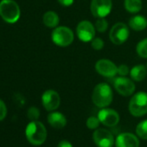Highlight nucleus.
Returning a JSON list of instances; mask_svg holds the SVG:
<instances>
[{"mask_svg":"<svg viewBox=\"0 0 147 147\" xmlns=\"http://www.w3.org/2000/svg\"><path fill=\"white\" fill-rule=\"evenodd\" d=\"M27 140L33 145L42 144L47 138V130L44 125L37 120L30 122L25 129Z\"/></svg>","mask_w":147,"mask_h":147,"instance_id":"nucleus-1","label":"nucleus"},{"mask_svg":"<svg viewBox=\"0 0 147 147\" xmlns=\"http://www.w3.org/2000/svg\"><path fill=\"white\" fill-rule=\"evenodd\" d=\"M113 94L112 88L107 83H100L95 86L92 94L94 104L100 108L108 107L113 101Z\"/></svg>","mask_w":147,"mask_h":147,"instance_id":"nucleus-2","label":"nucleus"},{"mask_svg":"<svg viewBox=\"0 0 147 147\" xmlns=\"http://www.w3.org/2000/svg\"><path fill=\"white\" fill-rule=\"evenodd\" d=\"M19 5L13 0L0 1V16L8 24H15L20 18Z\"/></svg>","mask_w":147,"mask_h":147,"instance_id":"nucleus-3","label":"nucleus"},{"mask_svg":"<svg viewBox=\"0 0 147 147\" xmlns=\"http://www.w3.org/2000/svg\"><path fill=\"white\" fill-rule=\"evenodd\" d=\"M129 111L131 115L140 117L147 113V94L138 92L135 94L129 102Z\"/></svg>","mask_w":147,"mask_h":147,"instance_id":"nucleus-4","label":"nucleus"},{"mask_svg":"<svg viewBox=\"0 0 147 147\" xmlns=\"http://www.w3.org/2000/svg\"><path fill=\"white\" fill-rule=\"evenodd\" d=\"M51 38L55 45L60 47H67L73 42L75 36L68 27L59 26L53 30Z\"/></svg>","mask_w":147,"mask_h":147,"instance_id":"nucleus-5","label":"nucleus"},{"mask_svg":"<svg viewBox=\"0 0 147 147\" xmlns=\"http://www.w3.org/2000/svg\"><path fill=\"white\" fill-rule=\"evenodd\" d=\"M130 35L129 29L124 23L115 24L109 32V38L113 44L120 45L126 42Z\"/></svg>","mask_w":147,"mask_h":147,"instance_id":"nucleus-6","label":"nucleus"},{"mask_svg":"<svg viewBox=\"0 0 147 147\" xmlns=\"http://www.w3.org/2000/svg\"><path fill=\"white\" fill-rule=\"evenodd\" d=\"M112 0H92L90 5L92 14L98 18H103L108 16L112 11Z\"/></svg>","mask_w":147,"mask_h":147,"instance_id":"nucleus-7","label":"nucleus"},{"mask_svg":"<svg viewBox=\"0 0 147 147\" xmlns=\"http://www.w3.org/2000/svg\"><path fill=\"white\" fill-rule=\"evenodd\" d=\"M95 27L88 20L81 21L76 27V34L78 38L84 42H91L95 36Z\"/></svg>","mask_w":147,"mask_h":147,"instance_id":"nucleus-8","label":"nucleus"},{"mask_svg":"<svg viewBox=\"0 0 147 147\" xmlns=\"http://www.w3.org/2000/svg\"><path fill=\"white\" fill-rule=\"evenodd\" d=\"M113 87L122 96H130L135 91V84L133 82L125 76L115 78L113 81Z\"/></svg>","mask_w":147,"mask_h":147,"instance_id":"nucleus-9","label":"nucleus"},{"mask_svg":"<svg viewBox=\"0 0 147 147\" xmlns=\"http://www.w3.org/2000/svg\"><path fill=\"white\" fill-rule=\"evenodd\" d=\"M95 70L100 76L113 78L118 74V67L112 61L107 59L99 60L95 63Z\"/></svg>","mask_w":147,"mask_h":147,"instance_id":"nucleus-10","label":"nucleus"},{"mask_svg":"<svg viewBox=\"0 0 147 147\" xmlns=\"http://www.w3.org/2000/svg\"><path fill=\"white\" fill-rule=\"evenodd\" d=\"M94 141L98 147H113L114 139L113 134L107 129H96L93 135Z\"/></svg>","mask_w":147,"mask_h":147,"instance_id":"nucleus-11","label":"nucleus"},{"mask_svg":"<svg viewBox=\"0 0 147 147\" xmlns=\"http://www.w3.org/2000/svg\"><path fill=\"white\" fill-rule=\"evenodd\" d=\"M42 103L47 111H54L57 109L61 103L58 93L55 90H46L42 95Z\"/></svg>","mask_w":147,"mask_h":147,"instance_id":"nucleus-12","label":"nucleus"},{"mask_svg":"<svg viewBox=\"0 0 147 147\" xmlns=\"http://www.w3.org/2000/svg\"><path fill=\"white\" fill-rule=\"evenodd\" d=\"M98 119L100 122L105 125L106 126H115L119 122V113L109 108H103L98 113Z\"/></svg>","mask_w":147,"mask_h":147,"instance_id":"nucleus-13","label":"nucleus"},{"mask_svg":"<svg viewBox=\"0 0 147 147\" xmlns=\"http://www.w3.org/2000/svg\"><path fill=\"white\" fill-rule=\"evenodd\" d=\"M115 145L116 147H139V141L134 134L124 132L117 137Z\"/></svg>","mask_w":147,"mask_h":147,"instance_id":"nucleus-14","label":"nucleus"},{"mask_svg":"<svg viewBox=\"0 0 147 147\" xmlns=\"http://www.w3.org/2000/svg\"><path fill=\"white\" fill-rule=\"evenodd\" d=\"M48 122L52 127L55 129H61L66 125L67 119L62 113L59 112H53L48 115Z\"/></svg>","mask_w":147,"mask_h":147,"instance_id":"nucleus-15","label":"nucleus"},{"mask_svg":"<svg viewBox=\"0 0 147 147\" xmlns=\"http://www.w3.org/2000/svg\"><path fill=\"white\" fill-rule=\"evenodd\" d=\"M129 26L135 31L144 30L147 27V19L140 15L133 16L129 20Z\"/></svg>","mask_w":147,"mask_h":147,"instance_id":"nucleus-16","label":"nucleus"},{"mask_svg":"<svg viewBox=\"0 0 147 147\" xmlns=\"http://www.w3.org/2000/svg\"><path fill=\"white\" fill-rule=\"evenodd\" d=\"M147 74V68L144 65H136L130 69V76L135 82L143 81Z\"/></svg>","mask_w":147,"mask_h":147,"instance_id":"nucleus-17","label":"nucleus"},{"mask_svg":"<svg viewBox=\"0 0 147 147\" xmlns=\"http://www.w3.org/2000/svg\"><path fill=\"white\" fill-rule=\"evenodd\" d=\"M59 17L55 11H47L42 18L43 24L49 28H56L59 24Z\"/></svg>","mask_w":147,"mask_h":147,"instance_id":"nucleus-18","label":"nucleus"},{"mask_svg":"<svg viewBox=\"0 0 147 147\" xmlns=\"http://www.w3.org/2000/svg\"><path fill=\"white\" fill-rule=\"evenodd\" d=\"M125 9L130 13H138L142 9L141 0H125Z\"/></svg>","mask_w":147,"mask_h":147,"instance_id":"nucleus-19","label":"nucleus"},{"mask_svg":"<svg viewBox=\"0 0 147 147\" xmlns=\"http://www.w3.org/2000/svg\"><path fill=\"white\" fill-rule=\"evenodd\" d=\"M137 135L142 139H147V119L141 121L136 127Z\"/></svg>","mask_w":147,"mask_h":147,"instance_id":"nucleus-20","label":"nucleus"},{"mask_svg":"<svg viewBox=\"0 0 147 147\" xmlns=\"http://www.w3.org/2000/svg\"><path fill=\"white\" fill-rule=\"evenodd\" d=\"M136 51L140 57L147 58V38L140 41L138 43L136 47Z\"/></svg>","mask_w":147,"mask_h":147,"instance_id":"nucleus-21","label":"nucleus"},{"mask_svg":"<svg viewBox=\"0 0 147 147\" xmlns=\"http://www.w3.org/2000/svg\"><path fill=\"white\" fill-rule=\"evenodd\" d=\"M94 27H95V30L98 32L103 33V32H105L107 30V28H108V23L105 19V18H98V20L95 22Z\"/></svg>","mask_w":147,"mask_h":147,"instance_id":"nucleus-22","label":"nucleus"},{"mask_svg":"<svg viewBox=\"0 0 147 147\" xmlns=\"http://www.w3.org/2000/svg\"><path fill=\"white\" fill-rule=\"evenodd\" d=\"M27 115H28V118L31 120V121H34V120H37L38 118L40 117V111L37 107H31L29 108L28 110V113H27Z\"/></svg>","mask_w":147,"mask_h":147,"instance_id":"nucleus-23","label":"nucleus"},{"mask_svg":"<svg viewBox=\"0 0 147 147\" xmlns=\"http://www.w3.org/2000/svg\"><path fill=\"white\" fill-rule=\"evenodd\" d=\"M100 125V119H98V117H89L87 120V126L93 130V129H97L98 126Z\"/></svg>","mask_w":147,"mask_h":147,"instance_id":"nucleus-24","label":"nucleus"},{"mask_svg":"<svg viewBox=\"0 0 147 147\" xmlns=\"http://www.w3.org/2000/svg\"><path fill=\"white\" fill-rule=\"evenodd\" d=\"M91 46L94 50H101L104 47V42L100 37H94L91 41Z\"/></svg>","mask_w":147,"mask_h":147,"instance_id":"nucleus-25","label":"nucleus"},{"mask_svg":"<svg viewBox=\"0 0 147 147\" xmlns=\"http://www.w3.org/2000/svg\"><path fill=\"white\" fill-rule=\"evenodd\" d=\"M6 114H7L6 105L2 100H0V121H2L6 117Z\"/></svg>","mask_w":147,"mask_h":147,"instance_id":"nucleus-26","label":"nucleus"},{"mask_svg":"<svg viewBox=\"0 0 147 147\" xmlns=\"http://www.w3.org/2000/svg\"><path fill=\"white\" fill-rule=\"evenodd\" d=\"M118 74L120 76H125L128 74H130V69L126 65L121 64L118 67Z\"/></svg>","mask_w":147,"mask_h":147,"instance_id":"nucleus-27","label":"nucleus"},{"mask_svg":"<svg viewBox=\"0 0 147 147\" xmlns=\"http://www.w3.org/2000/svg\"><path fill=\"white\" fill-rule=\"evenodd\" d=\"M57 1L59 2V4H61L62 6H70L74 4V1L75 0H57Z\"/></svg>","mask_w":147,"mask_h":147,"instance_id":"nucleus-28","label":"nucleus"},{"mask_svg":"<svg viewBox=\"0 0 147 147\" xmlns=\"http://www.w3.org/2000/svg\"><path fill=\"white\" fill-rule=\"evenodd\" d=\"M57 147H73V145H72V144H71L69 141H67V140H61V141L58 144Z\"/></svg>","mask_w":147,"mask_h":147,"instance_id":"nucleus-29","label":"nucleus"}]
</instances>
